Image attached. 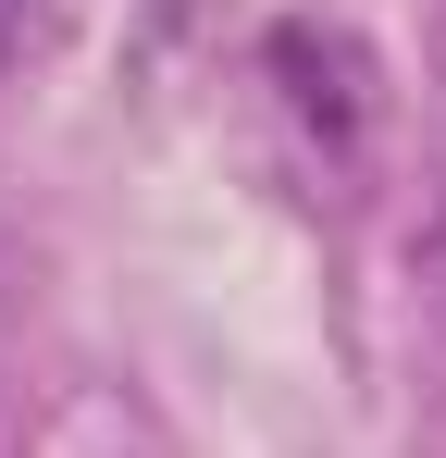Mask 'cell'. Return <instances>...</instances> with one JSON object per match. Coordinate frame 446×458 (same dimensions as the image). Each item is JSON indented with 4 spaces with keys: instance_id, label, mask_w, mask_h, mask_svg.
Returning <instances> with one entry per match:
<instances>
[{
    "instance_id": "cell-1",
    "label": "cell",
    "mask_w": 446,
    "mask_h": 458,
    "mask_svg": "<svg viewBox=\"0 0 446 458\" xmlns=\"http://www.w3.org/2000/svg\"><path fill=\"white\" fill-rule=\"evenodd\" d=\"M261 75L286 99V124L310 137L322 161H360L372 112H384V63L360 50V25H322V13H286L273 38H261Z\"/></svg>"
},
{
    "instance_id": "cell-2",
    "label": "cell",
    "mask_w": 446,
    "mask_h": 458,
    "mask_svg": "<svg viewBox=\"0 0 446 458\" xmlns=\"http://www.w3.org/2000/svg\"><path fill=\"white\" fill-rule=\"evenodd\" d=\"M25 38H38V0H0V75L25 63Z\"/></svg>"
}]
</instances>
